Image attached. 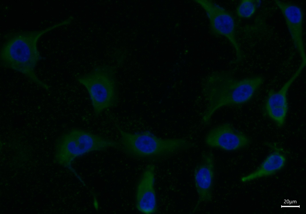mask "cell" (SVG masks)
Wrapping results in <instances>:
<instances>
[{
    "label": "cell",
    "mask_w": 306,
    "mask_h": 214,
    "mask_svg": "<svg viewBox=\"0 0 306 214\" xmlns=\"http://www.w3.org/2000/svg\"><path fill=\"white\" fill-rule=\"evenodd\" d=\"M155 167L148 165L143 172L137 184L135 195V206L140 212L152 214L157 210L154 184Z\"/></svg>",
    "instance_id": "30bf717a"
},
{
    "label": "cell",
    "mask_w": 306,
    "mask_h": 214,
    "mask_svg": "<svg viewBox=\"0 0 306 214\" xmlns=\"http://www.w3.org/2000/svg\"><path fill=\"white\" fill-rule=\"evenodd\" d=\"M118 141L84 130L73 129L63 133L56 140L53 162L68 169L82 181L72 166L77 157L94 151L110 148H118Z\"/></svg>",
    "instance_id": "277c9868"
},
{
    "label": "cell",
    "mask_w": 306,
    "mask_h": 214,
    "mask_svg": "<svg viewBox=\"0 0 306 214\" xmlns=\"http://www.w3.org/2000/svg\"><path fill=\"white\" fill-rule=\"evenodd\" d=\"M205 141L210 147L227 151L243 149L250 143L247 136L229 123H222L211 129L206 136Z\"/></svg>",
    "instance_id": "ba28073f"
},
{
    "label": "cell",
    "mask_w": 306,
    "mask_h": 214,
    "mask_svg": "<svg viewBox=\"0 0 306 214\" xmlns=\"http://www.w3.org/2000/svg\"><path fill=\"white\" fill-rule=\"evenodd\" d=\"M193 1L201 6L205 10L209 20L212 35L216 37H226L236 51L235 62L241 61L243 54L236 39L235 25L231 15L224 8L211 0Z\"/></svg>",
    "instance_id": "8992f818"
},
{
    "label": "cell",
    "mask_w": 306,
    "mask_h": 214,
    "mask_svg": "<svg viewBox=\"0 0 306 214\" xmlns=\"http://www.w3.org/2000/svg\"><path fill=\"white\" fill-rule=\"evenodd\" d=\"M261 1L258 0H243L236 9L237 16L241 18H249L255 13Z\"/></svg>",
    "instance_id": "4fadbf2b"
},
{
    "label": "cell",
    "mask_w": 306,
    "mask_h": 214,
    "mask_svg": "<svg viewBox=\"0 0 306 214\" xmlns=\"http://www.w3.org/2000/svg\"><path fill=\"white\" fill-rule=\"evenodd\" d=\"M117 129L120 136L118 149L127 157L139 160L161 162L196 146L183 138H162L148 131L131 132Z\"/></svg>",
    "instance_id": "3957f363"
},
{
    "label": "cell",
    "mask_w": 306,
    "mask_h": 214,
    "mask_svg": "<svg viewBox=\"0 0 306 214\" xmlns=\"http://www.w3.org/2000/svg\"><path fill=\"white\" fill-rule=\"evenodd\" d=\"M63 24L56 23L43 29L6 34L0 49L1 66L22 74L31 82L49 91V85L40 80L35 72L36 66L42 59L38 49L37 42L44 34Z\"/></svg>",
    "instance_id": "7a4b0ae2"
},
{
    "label": "cell",
    "mask_w": 306,
    "mask_h": 214,
    "mask_svg": "<svg viewBox=\"0 0 306 214\" xmlns=\"http://www.w3.org/2000/svg\"><path fill=\"white\" fill-rule=\"evenodd\" d=\"M215 165L212 152H202L201 160L196 166L194 172L195 185L198 199L193 213L196 211L201 203L211 202L213 200Z\"/></svg>",
    "instance_id": "52a82bcc"
},
{
    "label": "cell",
    "mask_w": 306,
    "mask_h": 214,
    "mask_svg": "<svg viewBox=\"0 0 306 214\" xmlns=\"http://www.w3.org/2000/svg\"><path fill=\"white\" fill-rule=\"evenodd\" d=\"M75 78L87 90L96 116L117 105V84L114 69L97 68L86 74H76Z\"/></svg>",
    "instance_id": "5b68a950"
},
{
    "label": "cell",
    "mask_w": 306,
    "mask_h": 214,
    "mask_svg": "<svg viewBox=\"0 0 306 214\" xmlns=\"http://www.w3.org/2000/svg\"><path fill=\"white\" fill-rule=\"evenodd\" d=\"M304 67L300 65L290 79L278 91L271 89L268 92L264 109L267 116L279 127L284 125L287 112V94L288 89Z\"/></svg>",
    "instance_id": "8fae6325"
},
{
    "label": "cell",
    "mask_w": 306,
    "mask_h": 214,
    "mask_svg": "<svg viewBox=\"0 0 306 214\" xmlns=\"http://www.w3.org/2000/svg\"><path fill=\"white\" fill-rule=\"evenodd\" d=\"M264 81L261 76L238 79L224 71L207 75L201 83L202 93L207 102L201 114L203 123L208 124L213 114L222 107H238L247 102Z\"/></svg>",
    "instance_id": "6da1fadb"
},
{
    "label": "cell",
    "mask_w": 306,
    "mask_h": 214,
    "mask_svg": "<svg viewBox=\"0 0 306 214\" xmlns=\"http://www.w3.org/2000/svg\"><path fill=\"white\" fill-rule=\"evenodd\" d=\"M274 2L283 16L294 45L302 59V62L306 63L303 39V13L302 9L297 5L289 2L275 0Z\"/></svg>",
    "instance_id": "9c48e42d"
},
{
    "label": "cell",
    "mask_w": 306,
    "mask_h": 214,
    "mask_svg": "<svg viewBox=\"0 0 306 214\" xmlns=\"http://www.w3.org/2000/svg\"><path fill=\"white\" fill-rule=\"evenodd\" d=\"M286 159L284 155L278 150L271 154L254 172L241 178L243 182L249 181L275 174L284 166Z\"/></svg>",
    "instance_id": "7c38bea8"
}]
</instances>
